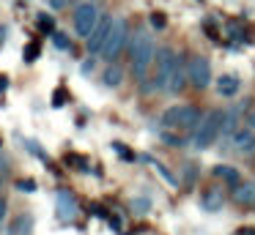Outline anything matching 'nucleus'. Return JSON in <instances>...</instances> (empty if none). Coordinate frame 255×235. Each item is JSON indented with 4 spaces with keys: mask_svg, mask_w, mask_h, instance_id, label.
I'll return each mask as SVG.
<instances>
[{
    "mask_svg": "<svg viewBox=\"0 0 255 235\" xmlns=\"http://www.w3.org/2000/svg\"><path fill=\"white\" fill-rule=\"evenodd\" d=\"M129 55H132V74H134V79L143 85L145 74H148V69L154 66V58H156L154 38H151L145 30H137L132 36V41H129Z\"/></svg>",
    "mask_w": 255,
    "mask_h": 235,
    "instance_id": "f257e3e1",
    "label": "nucleus"
},
{
    "mask_svg": "<svg viewBox=\"0 0 255 235\" xmlns=\"http://www.w3.org/2000/svg\"><path fill=\"white\" fill-rule=\"evenodd\" d=\"M220 137H222V112L214 109V112L203 115L200 126L192 131V148L195 151H206V148H211Z\"/></svg>",
    "mask_w": 255,
    "mask_h": 235,
    "instance_id": "f03ea898",
    "label": "nucleus"
},
{
    "mask_svg": "<svg viewBox=\"0 0 255 235\" xmlns=\"http://www.w3.org/2000/svg\"><path fill=\"white\" fill-rule=\"evenodd\" d=\"M99 19H102V14H99V5L96 3H80L77 8H74V30L83 38H88L91 33L96 30Z\"/></svg>",
    "mask_w": 255,
    "mask_h": 235,
    "instance_id": "7ed1b4c3",
    "label": "nucleus"
},
{
    "mask_svg": "<svg viewBox=\"0 0 255 235\" xmlns=\"http://www.w3.org/2000/svg\"><path fill=\"white\" fill-rule=\"evenodd\" d=\"M176 63V52L173 49H156V58H154V66H156V74H154V82H151V93L154 90H162L165 93V85H167V77H170V69Z\"/></svg>",
    "mask_w": 255,
    "mask_h": 235,
    "instance_id": "20e7f679",
    "label": "nucleus"
},
{
    "mask_svg": "<svg viewBox=\"0 0 255 235\" xmlns=\"http://www.w3.org/2000/svg\"><path fill=\"white\" fill-rule=\"evenodd\" d=\"M127 41H129V25H127L124 16H116V25H113V30H110V38H107L105 49H102V58L113 60L124 49V44H127Z\"/></svg>",
    "mask_w": 255,
    "mask_h": 235,
    "instance_id": "39448f33",
    "label": "nucleus"
},
{
    "mask_svg": "<svg viewBox=\"0 0 255 235\" xmlns=\"http://www.w3.org/2000/svg\"><path fill=\"white\" fill-rule=\"evenodd\" d=\"M187 77H189V82H192L198 90H203V87H209L211 85V66H209V60L206 58H192L187 63Z\"/></svg>",
    "mask_w": 255,
    "mask_h": 235,
    "instance_id": "423d86ee",
    "label": "nucleus"
},
{
    "mask_svg": "<svg viewBox=\"0 0 255 235\" xmlns=\"http://www.w3.org/2000/svg\"><path fill=\"white\" fill-rule=\"evenodd\" d=\"M113 25H116V16L102 14V19H99V25H96V30L88 36V38H91V41H88V52H91V55H102V49H105L107 38H110Z\"/></svg>",
    "mask_w": 255,
    "mask_h": 235,
    "instance_id": "0eeeda50",
    "label": "nucleus"
},
{
    "mask_svg": "<svg viewBox=\"0 0 255 235\" xmlns=\"http://www.w3.org/2000/svg\"><path fill=\"white\" fill-rule=\"evenodd\" d=\"M184 87H187V60H184L181 55H176V63H173L170 77H167L165 93H170V96H178Z\"/></svg>",
    "mask_w": 255,
    "mask_h": 235,
    "instance_id": "6e6552de",
    "label": "nucleus"
},
{
    "mask_svg": "<svg viewBox=\"0 0 255 235\" xmlns=\"http://www.w3.org/2000/svg\"><path fill=\"white\" fill-rule=\"evenodd\" d=\"M233 202L244 211H255V180H239L233 186Z\"/></svg>",
    "mask_w": 255,
    "mask_h": 235,
    "instance_id": "1a4fd4ad",
    "label": "nucleus"
},
{
    "mask_svg": "<svg viewBox=\"0 0 255 235\" xmlns=\"http://www.w3.org/2000/svg\"><path fill=\"white\" fill-rule=\"evenodd\" d=\"M231 148L236 153H253L255 151V129L239 126V129L231 134Z\"/></svg>",
    "mask_w": 255,
    "mask_h": 235,
    "instance_id": "9d476101",
    "label": "nucleus"
},
{
    "mask_svg": "<svg viewBox=\"0 0 255 235\" xmlns=\"http://www.w3.org/2000/svg\"><path fill=\"white\" fill-rule=\"evenodd\" d=\"M55 211H58V216H61L63 222H69V219L77 216V200H74L72 191H66V189L58 191L55 194Z\"/></svg>",
    "mask_w": 255,
    "mask_h": 235,
    "instance_id": "9b49d317",
    "label": "nucleus"
},
{
    "mask_svg": "<svg viewBox=\"0 0 255 235\" xmlns=\"http://www.w3.org/2000/svg\"><path fill=\"white\" fill-rule=\"evenodd\" d=\"M187 112H189V104H176V107L165 109V112H162V126L178 131V126H181L184 118H187Z\"/></svg>",
    "mask_w": 255,
    "mask_h": 235,
    "instance_id": "f8f14e48",
    "label": "nucleus"
},
{
    "mask_svg": "<svg viewBox=\"0 0 255 235\" xmlns=\"http://www.w3.org/2000/svg\"><path fill=\"white\" fill-rule=\"evenodd\" d=\"M244 107H247V104H236V109H228V112H222V134L225 137H231L233 131L239 129V115L244 112Z\"/></svg>",
    "mask_w": 255,
    "mask_h": 235,
    "instance_id": "ddd939ff",
    "label": "nucleus"
},
{
    "mask_svg": "<svg viewBox=\"0 0 255 235\" xmlns=\"http://www.w3.org/2000/svg\"><path fill=\"white\" fill-rule=\"evenodd\" d=\"M124 82V69L118 63H107L105 69H102V85L107 87H118Z\"/></svg>",
    "mask_w": 255,
    "mask_h": 235,
    "instance_id": "4468645a",
    "label": "nucleus"
},
{
    "mask_svg": "<svg viewBox=\"0 0 255 235\" xmlns=\"http://www.w3.org/2000/svg\"><path fill=\"white\" fill-rule=\"evenodd\" d=\"M30 233H33V216H30V213L14 216L11 227H8V235H30Z\"/></svg>",
    "mask_w": 255,
    "mask_h": 235,
    "instance_id": "2eb2a0df",
    "label": "nucleus"
},
{
    "mask_svg": "<svg viewBox=\"0 0 255 235\" xmlns=\"http://www.w3.org/2000/svg\"><path fill=\"white\" fill-rule=\"evenodd\" d=\"M217 93H220V96H225V98H233L239 93V77L222 74L220 79H217Z\"/></svg>",
    "mask_w": 255,
    "mask_h": 235,
    "instance_id": "dca6fc26",
    "label": "nucleus"
},
{
    "mask_svg": "<svg viewBox=\"0 0 255 235\" xmlns=\"http://www.w3.org/2000/svg\"><path fill=\"white\" fill-rule=\"evenodd\" d=\"M211 175L220 178V180H225V183H231V186H236L239 180H242V172H239L236 167H228V164H217V167L211 169Z\"/></svg>",
    "mask_w": 255,
    "mask_h": 235,
    "instance_id": "f3484780",
    "label": "nucleus"
},
{
    "mask_svg": "<svg viewBox=\"0 0 255 235\" xmlns=\"http://www.w3.org/2000/svg\"><path fill=\"white\" fill-rule=\"evenodd\" d=\"M222 205H225L222 191L220 189H206V194H203V208L206 211H220Z\"/></svg>",
    "mask_w": 255,
    "mask_h": 235,
    "instance_id": "a211bd4d",
    "label": "nucleus"
},
{
    "mask_svg": "<svg viewBox=\"0 0 255 235\" xmlns=\"http://www.w3.org/2000/svg\"><path fill=\"white\" fill-rule=\"evenodd\" d=\"M145 161H148V164H154V167L159 169V175H162V178H165V180H167V183H170V186H178V178H176V175H173V172H170V169H167V167H162V164L156 161V158H145Z\"/></svg>",
    "mask_w": 255,
    "mask_h": 235,
    "instance_id": "6ab92c4d",
    "label": "nucleus"
},
{
    "mask_svg": "<svg viewBox=\"0 0 255 235\" xmlns=\"http://www.w3.org/2000/svg\"><path fill=\"white\" fill-rule=\"evenodd\" d=\"M39 52H41L39 41H30L28 47H25V52H22V60H25V63H36V58H39Z\"/></svg>",
    "mask_w": 255,
    "mask_h": 235,
    "instance_id": "aec40b11",
    "label": "nucleus"
},
{
    "mask_svg": "<svg viewBox=\"0 0 255 235\" xmlns=\"http://www.w3.org/2000/svg\"><path fill=\"white\" fill-rule=\"evenodd\" d=\"M52 44H55V49H69V47H72V44H69V36H66V33H61V30L52 33Z\"/></svg>",
    "mask_w": 255,
    "mask_h": 235,
    "instance_id": "412c9836",
    "label": "nucleus"
},
{
    "mask_svg": "<svg viewBox=\"0 0 255 235\" xmlns=\"http://www.w3.org/2000/svg\"><path fill=\"white\" fill-rule=\"evenodd\" d=\"M36 22H39V27L44 33H55V22H52L47 14H39V16H36Z\"/></svg>",
    "mask_w": 255,
    "mask_h": 235,
    "instance_id": "4be33fe9",
    "label": "nucleus"
},
{
    "mask_svg": "<svg viewBox=\"0 0 255 235\" xmlns=\"http://www.w3.org/2000/svg\"><path fill=\"white\" fill-rule=\"evenodd\" d=\"M148 208H151V200H148V197H137V200H134V211H137V213H145Z\"/></svg>",
    "mask_w": 255,
    "mask_h": 235,
    "instance_id": "5701e85b",
    "label": "nucleus"
},
{
    "mask_svg": "<svg viewBox=\"0 0 255 235\" xmlns=\"http://www.w3.org/2000/svg\"><path fill=\"white\" fill-rule=\"evenodd\" d=\"M17 189H19V191H36V180L19 178V180H17Z\"/></svg>",
    "mask_w": 255,
    "mask_h": 235,
    "instance_id": "b1692460",
    "label": "nucleus"
},
{
    "mask_svg": "<svg viewBox=\"0 0 255 235\" xmlns=\"http://www.w3.org/2000/svg\"><path fill=\"white\" fill-rule=\"evenodd\" d=\"M116 151H118V156H121V158H127V161H132V158H134V153L129 151V148L118 145V142H116Z\"/></svg>",
    "mask_w": 255,
    "mask_h": 235,
    "instance_id": "393cba45",
    "label": "nucleus"
},
{
    "mask_svg": "<svg viewBox=\"0 0 255 235\" xmlns=\"http://www.w3.org/2000/svg\"><path fill=\"white\" fill-rule=\"evenodd\" d=\"M151 25H154L156 30H162V27H165L167 22H165V16H162V14H154V16H151Z\"/></svg>",
    "mask_w": 255,
    "mask_h": 235,
    "instance_id": "a878e982",
    "label": "nucleus"
},
{
    "mask_svg": "<svg viewBox=\"0 0 255 235\" xmlns=\"http://www.w3.org/2000/svg\"><path fill=\"white\" fill-rule=\"evenodd\" d=\"M28 148H30V153H36L39 158H44V161H47V153L41 151V145H36V142H28Z\"/></svg>",
    "mask_w": 255,
    "mask_h": 235,
    "instance_id": "bb28decb",
    "label": "nucleus"
},
{
    "mask_svg": "<svg viewBox=\"0 0 255 235\" xmlns=\"http://www.w3.org/2000/svg\"><path fill=\"white\" fill-rule=\"evenodd\" d=\"M63 101H66V90H55V96H52V104H55V107H61Z\"/></svg>",
    "mask_w": 255,
    "mask_h": 235,
    "instance_id": "cd10ccee",
    "label": "nucleus"
},
{
    "mask_svg": "<svg viewBox=\"0 0 255 235\" xmlns=\"http://www.w3.org/2000/svg\"><path fill=\"white\" fill-rule=\"evenodd\" d=\"M6 213H8V202H6V197L0 194V222L6 219Z\"/></svg>",
    "mask_w": 255,
    "mask_h": 235,
    "instance_id": "c85d7f7f",
    "label": "nucleus"
},
{
    "mask_svg": "<svg viewBox=\"0 0 255 235\" xmlns=\"http://www.w3.org/2000/svg\"><path fill=\"white\" fill-rule=\"evenodd\" d=\"M66 3H69V0H50V8L61 11V8H66Z\"/></svg>",
    "mask_w": 255,
    "mask_h": 235,
    "instance_id": "c756f323",
    "label": "nucleus"
},
{
    "mask_svg": "<svg viewBox=\"0 0 255 235\" xmlns=\"http://www.w3.org/2000/svg\"><path fill=\"white\" fill-rule=\"evenodd\" d=\"M83 71H85V74H91V71H94V58H88V60H85Z\"/></svg>",
    "mask_w": 255,
    "mask_h": 235,
    "instance_id": "7c9ffc66",
    "label": "nucleus"
},
{
    "mask_svg": "<svg viewBox=\"0 0 255 235\" xmlns=\"http://www.w3.org/2000/svg\"><path fill=\"white\" fill-rule=\"evenodd\" d=\"M6 87H8V77H6V74H0V93L6 90Z\"/></svg>",
    "mask_w": 255,
    "mask_h": 235,
    "instance_id": "2f4dec72",
    "label": "nucleus"
},
{
    "mask_svg": "<svg viewBox=\"0 0 255 235\" xmlns=\"http://www.w3.org/2000/svg\"><path fill=\"white\" fill-rule=\"evenodd\" d=\"M247 126H250V129H255V109H253V112H247Z\"/></svg>",
    "mask_w": 255,
    "mask_h": 235,
    "instance_id": "473e14b6",
    "label": "nucleus"
},
{
    "mask_svg": "<svg viewBox=\"0 0 255 235\" xmlns=\"http://www.w3.org/2000/svg\"><path fill=\"white\" fill-rule=\"evenodd\" d=\"M239 235H255V227H242V230H239Z\"/></svg>",
    "mask_w": 255,
    "mask_h": 235,
    "instance_id": "72a5a7b5",
    "label": "nucleus"
},
{
    "mask_svg": "<svg viewBox=\"0 0 255 235\" xmlns=\"http://www.w3.org/2000/svg\"><path fill=\"white\" fill-rule=\"evenodd\" d=\"M0 145H3V140H0Z\"/></svg>",
    "mask_w": 255,
    "mask_h": 235,
    "instance_id": "f704fd0d",
    "label": "nucleus"
}]
</instances>
